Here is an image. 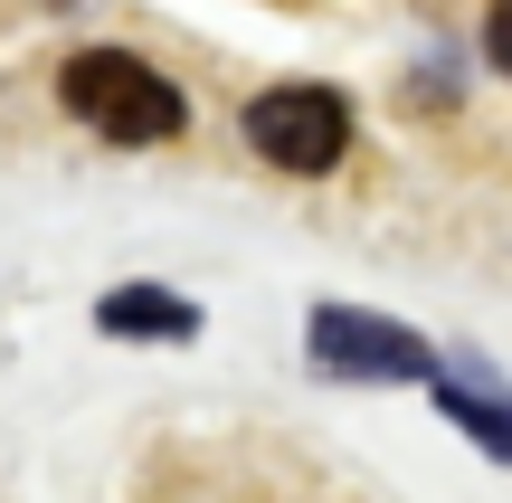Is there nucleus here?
<instances>
[{"label": "nucleus", "mask_w": 512, "mask_h": 503, "mask_svg": "<svg viewBox=\"0 0 512 503\" xmlns=\"http://www.w3.org/2000/svg\"><path fill=\"white\" fill-rule=\"evenodd\" d=\"M247 143L275 171H332L351 152V105L332 86H266L247 105Z\"/></svg>", "instance_id": "f03ea898"}, {"label": "nucleus", "mask_w": 512, "mask_h": 503, "mask_svg": "<svg viewBox=\"0 0 512 503\" xmlns=\"http://www.w3.org/2000/svg\"><path fill=\"white\" fill-rule=\"evenodd\" d=\"M427 390H437V409L456 418V428L475 437V447L494 456V466H512V399H494V390H484V380H465V371H456V380L437 371V380H427Z\"/></svg>", "instance_id": "39448f33"}, {"label": "nucleus", "mask_w": 512, "mask_h": 503, "mask_svg": "<svg viewBox=\"0 0 512 503\" xmlns=\"http://www.w3.org/2000/svg\"><path fill=\"white\" fill-rule=\"evenodd\" d=\"M484 57L512 76V0H494V10H484Z\"/></svg>", "instance_id": "423d86ee"}, {"label": "nucleus", "mask_w": 512, "mask_h": 503, "mask_svg": "<svg viewBox=\"0 0 512 503\" xmlns=\"http://www.w3.org/2000/svg\"><path fill=\"white\" fill-rule=\"evenodd\" d=\"M57 105H67L76 124H95L105 143H124V152L171 143V133L190 124L181 86H171L162 67H143L133 48H76L67 67H57Z\"/></svg>", "instance_id": "f257e3e1"}, {"label": "nucleus", "mask_w": 512, "mask_h": 503, "mask_svg": "<svg viewBox=\"0 0 512 503\" xmlns=\"http://www.w3.org/2000/svg\"><path fill=\"white\" fill-rule=\"evenodd\" d=\"M95 323H105L114 342H190L200 333V304L171 295V285H114V295L95 304Z\"/></svg>", "instance_id": "20e7f679"}, {"label": "nucleus", "mask_w": 512, "mask_h": 503, "mask_svg": "<svg viewBox=\"0 0 512 503\" xmlns=\"http://www.w3.org/2000/svg\"><path fill=\"white\" fill-rule=\"evenodd\" d=\"M313 371H332V380H437V352H427L408 323L323 304V314H313Z\"/></svg>", "instance_id": "7ed1b4c3"}]
</instances>
